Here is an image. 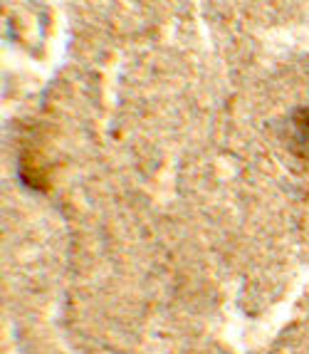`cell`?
Returning a JSON list of instances; mask_svg holds the SVG:
<instances>
[{"instance_id": "cell-1", "label": "cell", "mask_w": 309, "mask_h": 354, "mask_svg": "<svg viewBox=\"0 0 309 354\" xmlns=\"http://www.w3.org/2000/svg\"><path fill=\"white\" fill-rule=\"evenodd\" d=\"M292 124H295V131H297L299 142H302L299 153L309 156V109H297L292 114Z\"/></svg>"}]
</instances>
